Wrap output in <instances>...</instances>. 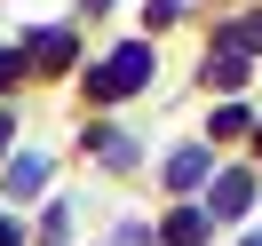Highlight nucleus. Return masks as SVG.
I'll list each match as a JSON object with an SVG mask.
<instances>
[{
    "label": "nucleus",
    "mask_w": 262,
    "mask_h": 246,
    "mask_svg": "<svg viewBox=\"0 0 262 246\" xmlns=\"http://www.w3.org/2000/svg\"><path fill=\"white\" fill-rule=\"evenodd\" d=\"M143 72H151V56H143V40H135V48H119L112 64L88 80V96H96V103H112V96H127V87H143Z\"/></svg>",
    "instance_id": "f257e3e1"
},
{
    "label": "nucleus",
    "mask_w": 262,
    "mask_h": 246,
    "mask_svg": "<svg viewBox=\"0 0 262 246\" xmlns=\"http://www.w3.org/2000/svg\"><path fill=\"white\" fill-rule=\"evenodd\" d=\"M246 198H254V175H223L214 183V214H238Z\"/></svg>",
    "instance_id": "f03ea898"
},
{
    "label": "nucleus",
    "mask_w": 262,
    "mask_h": 246,
    "mask_svg": "<svg viewBox=\"0 0 262 246\" xmlns=\"http://www.w3.org/2000/svg\"><path fill=\"white\" fill-rule=\"evenodd\" d=\"M199 175H207V151H175V159H167V183H175V191H191Z\"/></svg>",
    "instance_id": "7ed1b4c3"
},
{
    "label": "nucleus",
    "mask_w": 262,
    "mask_h": 246,
    "mask_svg": "<svg viewBox=\"0 0 262 246\" xmlns=\"http://www.w3.org/2000/svg\"><path fill=\"white\" fill-rule=\"evenodd\" d=\"M167 238H175V246H199V238H207V214H175V222H167Z\"/></svg>",
    "instance_id": "20e7f679"
},
{
    "label": "nucleus",
    "mask_w": 262,
    "mask_h": 246,
    "mask_svg": "<svg viewBox=\"0 0 262 246\" xmlns=\"http://www.w3.org/2000/svg\"><path fill=\"white\" fill-rule=\"evenodd\" d=\"M8 183H16V191H40V183H48V159H16V175H8Z\"/></svg>",
    "instance_id": "39448f33"
},
{
    "label": "nucleus",
    "mask_w": 262,
    "mask_h": 246,
    "mask_svg": "<svg viewBox=\"0 0 262 246\" xmlns=\"http://www.w3.org/2000/svg\"><path fill=\"white\" fill-rule=\"evenodd\" d=\"M230 40H238V56H246V48H262V16H246V24H238Z\"/></svg>",
    "instance_id": "423d86ee"
},
{
    "label": "nucleus",
    "mask_w": 262,
    "mask_h": 246,
    "mask_svg": "<svg viewBox=\"0 0 262 246\" xmlns=\"http://www.w3.org/2000/svg\"><path fill=\"white\" fill-rule=\"evenodd\" d=\"M0 246H16V222H0Z\"/></svg>",
    "instance_id": "0eeeda50"
},
{
    "label": "nucleus",
    "mask_w": 262,
    "mask_h": 246,
    "mask_svg": "<svg viewBox=\"0 0 262 246\" xmlns=\"http://www.w3.org/2000/svg\"><path fill=\"white\" fill-rule=\"evenodd\" d=\"M119 246H143V230H127V238H119Z\"/></svg>",
    "instance_id": "6e6552de"
},
{
    "label": "nucleus",
    "mask_w": 262,
    "mask_h": 246,
    "mask_svg": "<svg viewBox=\"0 0 262 246\" xmlns=\"http://www.w3.org/2000/svg\"><path fill=\"white\" fill-rule=\"evenodd\" d=\"M246 246H262V238H246Z\"/></svg>",
    "instance_id": "1a4fd4ad"
}]
</instances>
